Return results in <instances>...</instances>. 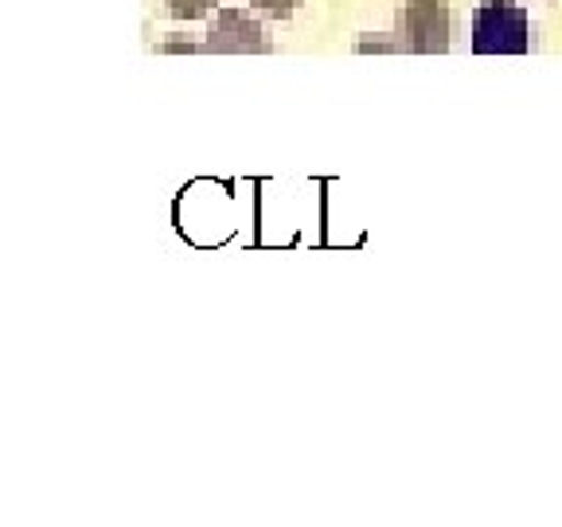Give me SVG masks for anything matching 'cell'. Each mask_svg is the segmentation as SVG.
I'll list each match as a JSON object with an SVG mask.
<instances>
[{
    "label": "cell",
    "instance_id": "2",
    "mask_svg": "<svg viewBox=\"0 0 562 527\" xmlns=\"http://www.w3.org/2000/svg\"><path fill=\"white\" fill-rule=\"evenodd\" d=\"M473 55H527L531 52V16L512 0H484L473 9Z\"/></svg>",
    "mask_w": 562,
    "mask_h": 527
},
{
    "label": "cell",
    "instance_id": "4",
    "mask_svg": "<svg viewBox=\"0 0 562 527\" xmlns=\"http://www.w3.org/2000/svg\"><path fill=\"white\" fill-rule=\"evenodd\" d=\"M215 4H220V0H165V9L172 20H200V16H207Z\"/></svg>",
    "mask_w": 562,
    "mask_h": 527
},
{
    "label": "cell",
    "instance_id": "1",
    "mask_svg": "<svg viewBox=\"0 0 562 527\" xmlns=\"http://www.w3.org/2000/svg\"><path fill=\"white\" fill-rule=\"evenodd\" d=\"M449 40H453V12L446 0H406L395 12L391 40L375 44V52L446 55Z\"/></svg>",
    "mask_w": 562,
    "mask_h": 527
},
{
    "label": "cell",
    "instance_id": "3",
    "mask_svg": "<svg viewBox=\"0 0 562 527\" xmlns=\"http://www.w3.org/2000/svg\"><path fill=\"white\" fill-rule=\"evenodd\" d=\"M203 52L211 55H270L273 44L266 35L262 20H255L243 9H220V16L211 20Z\"/></svg>",
    "mask_w": 562,
    "mask_h": 527
},
{
    "label": "cell",
    "instance_id": "5",
    "mask_svg": "<svg viewBox=\"0 0 562 527\" xmlns=\"http://www.w3.org/2000/svg\"><path fill=\"white\" fill-rule=\"evenodd\" d=\"M250 4H255V9H262L266 16H273V20H290L293 12L305 4V0H250Z\"/></svg>",
    "mask_w": 562,
    "mask_h": 527
}]
</instances>
